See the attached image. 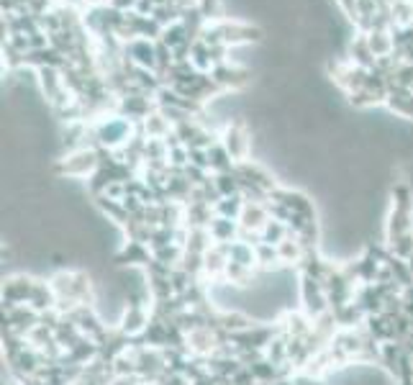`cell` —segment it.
<instances>
[{"mask_svg": "<svg viewBox=\"0 0 413 385\" xmlns=\"http://www.w3.org/2000/svg\"><path fill=\"white\" fill-rule=\"evenodd\" d=\"M267 206H259V203H244V211L239 216V226L242 228H252V231H262L267 226Z\"/></svg>", "mask_w": 413, "mask_h": 385, "instance_id": "5", "label": "cell"}, {"mask_svg": "<svg viewBox=\"0 0 413 385\" xmlns=\"http://www.w3.org/2000/svg\"><path fill=\"white\" fill-rule=\"evenodd\" d=\"M288 236H290L288 226L283 221H275V219H270V221H267V226L262 228V242L264 244H272V247H278L280 242H285Z\"/></svg>", "mask_w": 413, "mask_h": 385, "instance_id": "10", "label": "cell"}, {"mask_svg": "<svg viewBox=\"0 0 413 385\" xmlns=\"http://www.w3.org/2000/svg\"><path fill=\"white\" fill-rule=\"evenodd\" d=\"M272 385H295V383H292L290 378H285V380H278V383H272Z\"/></svg>", "mask_w": 413, "mask_h": 385, "instance_id": "18", "label": "cell"}, {"mask_svg": "<svg viewBox=\"0 0 413 385\" xmlns=\"http://www.w3.org/2000/svg\"><path fill=\"white\" fill-rule=\"evenodd\" d=\"M406 262H408V267H411V272H413V255H411V257H408Z\"/></svg>", "mask_w": 413, "mask_h": 385, "instance_id": "19", "label": "cell"}, {"mask_svg": "<svg viewBox=\"0 0 413 385\" xmlns=\"http://www.w3.org/2000/svg\"><path fill=\"white\" fill-rule=\"evenodd\" d=\"M257 252V262L264 264V267H272L275 262H280V255H278V247H272V244H257L254 247Z\"/></svg>", "mask_w": 413, "mask_h": 385, "instance_id": "15", "label": "cell"}, {"mask_svg": "<svg viewBox=\"0 0 413 385\" xmlns=\"http://www.w3.org/2000/svg\"><path fill=\"white\" fill-rule=\"evenodd\" d=\"M228 259L231 262H239L244 267H252L257 262V252L252 244H244V242H231L228 244Z\"/></svg>", "mask_w": 413, "mask_h": 385, "instance_id": "9", "label": "cell"}, {"mask_svg": "<svg viewBox=\"0 0 413 385\" xmlns=\"http://www.w3.org/2000/svg\"><path fill=\"white\" fill-rule=\"evenodd\" d=\"M388 247H390V252L395 257H400V259H408V257L413 255V231L400 234L398 239H390V242H388Z\"/></svg>", "mask_w": 413, "mask_h": 385, "instance_id": "14", "label": "cell"}, {"mask_svg": "<svg viewBox=\"0 0 413 385\" xmlns=\"http://www.w3.org/2000/svg\"><path fill=\"white\" fill-rule=\"evenodd\" d=\"M29 306L34 308L36 314H47V311H51V308L57 306V293H54L51 283L36 280L34 291H31V298H29Z\"/></svg>", "mask_w": 413, "mask_h": 385, "instance_id": "3", "label": "cell"}, {"mask_svg": "<svg viewBox=\"0 0 413 385\" xmlns=\"http://www.w3.org/2000/svg\"><path fill=\"white\" fill-rule=\"evenodd\" d=\"M231 385H259V380L254 378V372H252L249 367H242V370L231 378Z\"/></svg>", "mask_w": 413, "mask_h": 385, "instance_id": "16", "label": "cell"}, {"mask_svg": "<svg viewBox=\"0 0 413 385\" xmlns=\"http://www.w3.org/2000/svg\"><path fill=\"white\" fill-rule=\"evenodd\" d=\"M216 216H223V219H239L244 211V195L239 192V195H228V198H221L218 203L214 206Z\"/></svg>", "mask_w": 413, "mask_h": 385, "instance_id": "8", "label": "cell"}, {"mask_svg": "<svg viewBox=\"0 0 413 385\" xmlns=\"http://www.w3.org/2000/svg\"><path fill=\"white\" fill-rule=\"evenodd\" d=\"M239 224L234 219H223V216H216L211 226H208V234L214 242H234L236 236H239Z\"/></svg>", "mask_w": 413, "mask_h": 385, "instance_id": "6", "label": "cell"}, {"mask_svg": "<svg viewBox=\"0 0 413 385\" xmlns=\"http://www.w3.org/2000/svg\"><path fill=\"white\" fill-rule=\"evenodd\" d=\"M385 264H388V267L393 270V275H395V280H398L400 286H403V291L413 286V272H411V267H408L406 259H400V257L390 255V259H388Z\"/></svg>", "mask_w": 413, "mask_h": 385, "instance_id": "12", "label": "cell"}, {"mask_svg": "<svg viewBox=\"0 0 413 385\" xmlns=\"http://www.w3.org/2000/svg\"><path fill=\"white\" fill-rule=\"evenodd\" d=\"M280 262H300L303 259V247H300L298 236H288L285 242L278 244Z\"/></svg>", "mask_w": 413, "mask_h": 385, "instance_id": "11", "label": "cell"}, {"mask_svg": "<svg viewBox=\"0 0 413 385\" xmlns=\"http://www.w3.org/2000/svg\"><path fill=\"white\" fill-rule=\"evenodd\" d=\"M249 267H244V264L239 262H231L228 259L226 270H223V278L228 280V283H234V286H249Z\"/></svg>", "mask_w": 413, "mask_h": 385, "instance_id": "13", "label": "cell"}, {"mask_svg": "<svg viewBox=\"0 0 413 385\" xmlns=\"http://www.w3.org/2000/svg\"><path fill=\"white\" fill-rule=\"evenodd\" d=\"M216 334L211 326H203V329H195V331H190L187 334V350H190V355L195 357H211L216 352Z\"/></svg>", "mask_w": 413, "mask_h": 385, "instance_id": "2", "label": "cell"}, {"mask_svg": "<svg viewBox=\"0 0 413 385\" xmlns=\"http://www.w3.org/2000/svg\"><path fill=\"white\" fill-rule=\"evenodd\" d=\"M111 385H147L139 375H123V378H113Z\"/></svg>", "mask_w": 413, "mask_h": 385, "instance_id": "17", "label": "cell"}, {"mask_svg": "<svg viewBox=\"0 0 413 385\" xmlns=\"http://www.w3.org/2000/svg\"><path fill=\"white\" fill-rule=\"evenodd\" d=\"M331 314H334L336 324L344 329H352V326H357L359 321L367 319L357 300H352V303H347V306H342V308H336V311H331Z\"/></svg>", "mask_w": 413, "mask_h": 385, "instance_id": "7", "label": "cell"}, {"mask_svg": "<svg viewBox=\"0 0 413 385\" xmlns=\"http://www.w3.org/2000/svg\"><path fill=\"white\" fill-rule=\"evenodd\" d=\"M398 385H413V380H400Z\"/></svg>", "mask_w": 413, "mask_h": 385, "instance_id": "20", "label": "cell"}, {"mask_svg": "<svg viewBox=\"0 0 413 385\" xmlns=\"http://www.w3.org/2000/svg\"><path fill=\"white\" fill-rule=\"evenodd\" d=\"M152 259H154V255L147 250V244L131 242V239H128V242L123 244V250L116 255V264H144V267H147Z\"/></svg>", "mask_w": 413, "mask_h": 385, "instance_id": "4", "label": "cell"}, {"mask_svg": "<svg viewBox=\"0 0 413 385\" xmlns=\"http://www.w3.org/2000/svg\"><path fill=\"white\" fill-rule=\"evenodd\" d=\"M300 293H303V308H306L308 319H321L323 314H328V298L326 291H323V283L303 275V283H300Z\"/></svg>", "mask_w": 413, "mask_h": 385, "instance_id": "1", "label": "cell"}]
</instances>
